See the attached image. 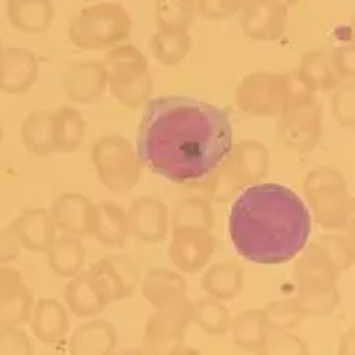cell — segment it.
Returning <instances> with one entry per match:
<instances>
[{
  "instance_id": "cell-1",
  "label": "cell",
  "mask_w": 355,
  "mask_h": 355,
  "mask_svg": "<svg viewBox=\"0 0 355 355\" xmlns=\"http://www.w3.org/2000/svg\"><path fill=\"white\" fill-rule=\"evenodd\" d=\"M232 144L227 110L192 96L148 100L136 134L142 166L172 184H192L208 176Z\"/></svg>"
},
{
  "instance_id": "cell-2",
  "label": "cell",
  "mask_w": 355,
  "mask_h": 355,
  "mask_svg": "<svg viewBox=\"0 0 355 355\" xmlns=\"http://www.w3.org/2000/svg\"><path fill=\"white\" fill-rule=\"evenodd\" d=\"M227 230L243 259L259 266H279L306 248L311 218L291 188L259 182L245 186L234 198Z\"/></svg>"
},
{
  "instance_id": "cell-3",
  "label": "cell",
  "mask_w": 355,
  "mask_h": 355,
  "mask_svg": "<svg viewBox=\"0 0 355 355\" xmlns=\"http://www.w3.org/2000/svg\"><path fill=\"white\" fill-rule=\"evenodd\" d=\"M132 17L118 2H96L82 8L68 24L70 42L80 50H110L128 40Z\"/></svg>"
},
{
  "instance_id": "cell-4",
  "label": "cell",
  "mask_w": 355,
  "mask_h": 355,
  "mask_svg": "<svg viewBox=\"0 0 355 355\" xmlns=\"http://www.w3.org/2000/svg\"><path fill=\"white\" fill-rule=\"evenodd\" d=\"M102 64L106 70L108 86L120 104L130 110H138L150 100L154 80L142 50L122 42L106 52Z\"/></svg>"
},
{
  "instance_id": "cell-5",
  "label": "cell",
  "mask_w": 355,
  "mask_h": 355,
  "mask_svg": "<svg viewBox=\"0 0 355 355\" xmlns=\"http://www.w3.org/2000/svg\"><path fill=\"white\" fill-rule=\"evenodd\" d=\"M304 194L311 214L323 230H341L352 222L354 198L347 192V182L343 174L322 166L311 170L304 180Z\"/></svg>"
},
{
  "instance_id": "cell-6",
  "label": "cell",
  "mask_w": 355,
  "mask_h": 355,
  "mask_svg": "<svg viewBox=\"0 0 355 355\" xmlns=\"http://www.w3.org/2000/svg\"><path fill=\"white\" fill-rule=\"evenodd\" d=\"M98 180L106 190L124 194L138 186L142 178V162L136 148L118 134L100 136L90 152Z\"/></svg>"
},
{
  "instance_id": "cell-7",
  "label": "cell",
  "mask_w": 355,
  "mask_h": 355,
  "mask_svg": "<svg viewBox=\"0 0 355 355\" xmlns=\"http://www.w3.org/2000/svg\"><path fill=\"white\" fill-rule=\"evenodd\" d=\"M194 318V302L186 295L156 307L144 329V345L152 354H176Z\"/></svg>"
},
{
  "instance_id": "cell-8",
  "label": "cell",
  "mask_w": 355,
  "mask_h": 355,
  "mask_svg": "<svg viewBox=\"0 0 355 355\" xmlns=\"http://www.w3.org/2000/svg\"><path fill=\"white\" fill-rule=\"evenodd\" d=\"M238 108L248 116H279L286 108V74L252 72L236 88Z\"/></svg>"
},
{
  "instance_id": "cell-9",
  "label": "cell",
  "mask_w": 355,
  "mask_h": 355,
  "mask_svg": "<svg viewBox=\"0 0 355 355\" xmlns=\"http://www.w3.org/2000/svg\"><path fill=\"white\" fill-rule=\"evenodd\" d=\"M322 134V106L315 100L300 106H288L279 114L277 140L290 150L309 152L320 144Z\"/></svg>"
},
{
  "instance_id": "cell-10",
  "label": "cell",
  "mask_w": 355,
  "mask_h": 355,
  "mask_svg": "<svg viewBox=\"0 0 355 355\" xmlns=\"http://www.w3.org/2000/svg\"><path fill=\"white\" fill-rule=\"evenodd\" d=\"M240 26L256 42H275L286 33L288 6L275 0H250L240 10Z\"/></svg>"
},
{
  "instance_id": "cell-11",
  "label": "cell",
  "mask_w": 355,
  "mask_h": 355,
  "mask_svg": "<svg viewBox=\"0 0 355 355\" xmlns=\"http://www.w3.org/2000/svg\"><path fill=\"white\" fill-rule=\"evenodd\" d=\"M126 214L130 238H136L140 243H160L166 240L170 230V210L166 202L154 196H142L132 202Z\"/></svg>"
},
{
  "instance_id": "cell-12",
  "label": "cell",
  "mask_w": 355,
  "mask_h": 355,
  "mask_svg": "<svg viewBox=\"0 0 355 355\" xmlns=\"http://www.w3.org/2000/svg\"><path fill=\"white\" fill-rule=\"evenodd\" d=\"M34 302L24 275L10 266H0V325L28 323Z\"/></svg>"
},
{
  "instance_id": "cell-13",
  "label": "cell",
  "mask_w": 355,
  "mask_h": 355,
  "mask_svg": "<svg viewBox=\"0 0 355 355\" xmlns=\"http://www.w3.org/2000/svg\"><path fill=\"white\" fill-rule=\"evenodd\" d=\"M216 252V240L202 230H174L170 242V259L182 274H198L208 266Z\"/></svg>"
},
{
  "instance_id": "cell-14",
  "label": "cell",
  "mask_w": 355,
  "mask_h": 355,
  "mask_svg": "<svg viewBox=\"0 0 355 355\" xmlns=\"http://www.w3.org/2000/svg\"><path fill=\"white\" fill-rule=\"evenodd\" d=\"M52 216L58 232L64 236H72L84 240L94 234V224H96V204H92L84 194L58 196L52 204Z\"/></svg>"
},
{
  "instance_id": "cell-15",
  "label": "cell",
  "mask_w": 355,
  "mask_h": 355,
  "mask_svg": "<svg viewBox=\"0 0 355 355\" xmlns=\"http://www.w3.org/2000/svg\"><path fill=\"white\" fill-rule=\"evenodd\" d=\"M90 270L96 275L110 304L134 295V291L140 286L138 268L124 256H106L94 263Z\"/></svg>"
},
{
  "instance_id": "cell-16",
  "label": "cell",
  "mask_w": 355,
  "mask_h": 355,
  "mask_svg": "<svg viewBox=\"0 0 355 355\" xmlns=\"http://www.w3.org/2000/svg\"><path fill=\"white\" fill-rule=\"evenodd\" d=\"M38 80V58L26 49H6L0 54V90L10 96L26 94Z\"/></svg>"
},
{
  "instance_id": "cell-17",
  "label": "cell",
  "mask_w": 355,
  "mask_h": 355,
  "mask_svg": "<svg viewBox=\"0 0 355 355\" xmlns=\"http://www.w3.org/2000/svg\"><path fill=\"white\" fill-rule=\"evenodd\" d=\"M108 88L106 70L102 62L78 60L66 68L64 94L76 104H94Z\"/></svg>"
},
{
  "instance_id": "cell-18",
  "label": "cell",
  "mask_w": 355,
  "mask_h": 355,
  "mask_svg": "<svg viewBox=\"0 0 355 355\" xmlns=\"http://www.w3.org/2000/svg\"><path fill=\"white\" fill-rule=\"evenodd\" d=\"M12 232L17 234L22 250L46 254L52 242L58 238V227L54 222L52 211L46 208H31L22 211L10 222Z\"/></svg>"
},
{
  "instance_id": "cell-19",
  "label": "cell",
  "mask_w": 355,
  "mask_h": 355,
  "mask_svg": "<svg viewBox=\"0 0 355 355\" xmlns=\"http://www.w3.org/2000/svg\"><path fill=\"white\" fill-rule=\"evenodd\" d=\"M64 304L76 318H86V320L96 318L110 306L92 270H86V272L82 270L70 277L64 291Z\"/></svg>"
},
{
  "instance_id": "cell-20",
  "label": "cell",
  "mask_w": 355,
  "mask_h": 355,
  "mask_svg": "<svg viewBox=\"0 0 355 355\" xmlns=\"http://www.w3.org/2000/svg\"><path fill=\"white\" fill-rule=\"evenodd\" d=\"M227 164L236 172L242 186L259 184L270 174V150L258 140L234 142L226 156Z\"/></svg>"
},
{
  "instance_id": "cell-21",
  "label": "cell",
  "mask_w": 355,
  "mask_h": 355,
  "mask_svg": "<svg viewBox=\"0 0 355 355\" xmlns=\"http://www.w3.org/2000/svg\"><path fill=\"white\" fill-rule=\"evenodd\" d=\"M28 322L34 336L44 345H58L70 331L68 307L62 306L54 297L36 300Z\"/></svg>"
},
{
  "instance_id": "cell-22",
  "label": "cell",
  "mask_w": 355,
  "mask_h": 355,
  "mask_svg": "<svg viewBox=\"0 0 355 355\" xmlns=\"http://www.w3.org/2000/svg\"><path fill=\"white\" fill-rule=\"evenodd\" d=\"M118 345V331L106 320H94L78 327L68 341L72 355H110Z\"/></svg>"
},
{
  "instance_id": "cell-23",
  "label": "cell",
  "mask_w": 355,
  "mask_h": 355,
  "mask_svg": "<svg viewBox=\"0 0 355 355\" xmlns=\"http://www.w3.org/2000/svg\"><path fill=\"white\" fill-rule=\"evenodd\" d=\"M293 266V277L300 288L307 286H325V284H338L339 272L329 258L323 254V250L318 243L307 245L295 256Z\"/></svg>"
},
{
  "instance_id": "cell-24",
  "label": "cell",
  "mask_w": 355,
  "mask_h": 355,
  "mask_svg": "<svg viewBox=\"0 0 355 355\" xmlns=\"http://www.w3.org/2000/svg\"><path fill=\"white\" fill-rule=\"evenodd\" d=\"M52 120V144L54 152L70 154L78 150L86 138V120L74 106H60L50 112Z\"/></svg>"
},
{
  "instance_id": "cell-25",
  "label": "cell",
  "mask_w": 355,
  "mask_h": 355,
  "mask_svg": "<svg viewBox=\"0 0 355 355\" xmlns=\"http://www.w3.org/2000/svg\"><path fill=\"white\" fill-rule=\"evenodd\" d=\"M98 242L108 248H124L130 240L128 214L114 202L96 204V224L94 234Z\"/></svg>"
},
{
  "instance_id": "cell-26",
  "label": "cell",
  "mask_w": 355,
  "mask_h": 355,
  "mask_svg": "<svg viewBox=\"0 0 355 355\" xmlns=\"http://www.w3.org/2000/svg\"><path fill=\"white\" fill-rule=\"evenodd\" d=\"M188 291V282L182 272L166 270V268H154L150 270L142 279V293L150 302V306L160 307L184 297Z\"/></svg>"
},
{
  "instance_id": "cell-27",
  "label": "cell",
  "mask_w": 355,
  "mask_h": 355,
  "mask_svg": "<svg viewBox=\"0 0 355 355\" xmlns=\"http://www.w3.org/2000/svg\"><path fill=\"white\" fill-rule=\"evenodd\" d=\"M8 18L20 33H46L54 20V4L50 0H8Z\"/></svg>"
},
{
  "instance_id": "cell-28",
  "label": "cell",
  "mask_w": 355,
  "mask_h": 355,
  "mask_svg": "<svg viewBox=\"0 0 355 355\" xmlns=\"http://www.w3.org/2000/svg\"><path fill=\"white\" fill-rule=\"evenodd\" d=\"M243 284H245V277H243L242 268L234 261L214 263L202 277L204 291L210 297L222 300V302L236 300L243 291Z\"/></svg>"
},
{
  "instance_id": "cell-29",
  "label": "cell",
  "mask_w": 355,
  "mask_h": 355,
  "mask_svg": "<svg viewBox=\"0 0 355 355\" xmlns=\"http://www.w3.org/2000/svg\"><path fill=\"white\" fill-rule=\"evenodd\" d=\"M49 256V266L52 270V274H56L58 277H72L78 272L84 270L86 263V248L78 238L72 236H60L56 238L52 245L46 250Z\"/></svg>"
},
{
  "instance_id": "cell-30",
  "label": "cell",
  "mask_w": 355,
  "mask_h": 355,
  "mask_svg": "<svg viewBox=\"0 0 355 355\" xmlns=\"http://www.w3.org/2000/svg\"><path fill=\"white\" fill-rule=\"evenodd\" d=\"M295 72L311 88L313 94L331 92L334 88H338L341 84V78L336 74L331 60H329V54L325 50L307 52L306 56L300 60V66L295 68Z\"/></svg>"
},
{
  "instance_id": "cell-31",
  "label": "cell",
  "mask_w": 355,
  "mask_h": 355,
  "mask_svg": "<svg viewBox=\"0 0 355 355\" xmlns=\"http://www.w3.org/2000/svg\"><path fill=\"white\" fill-rule=\"evenodd\" d=\"M230 334L238 349L258 354L263 339L270 334L263 320V309H245L236 318H232Z\"/></svg>"
},
{
  "instance_id": "cell-32",
  "label": "cell",
  "mask_w": 355,
  "mask_h": 355,
  "mask_svg": "<svg viewBox=\"0 0 355 355\" xmlns=\"http://www.w3.org/2000/svg\"><path fill=\"white\" fill-rule=\"evenodd\" d=\"M188 31H158L150 38V52L162 66H180L192 52Z\"/></svg>"
},
{
  "instance_id": "cell-33",
  "label": "cell",
  "mask_w": 355,
  "mask_h": 355,
  "mask_svg": "<svg viewBox=\"0 0 355 355\" xmlns=\"http://www.w3.org/2000/svg\"><path fill=\"white\" fill-rule=\"evenodd\" d=\"M20 138L24 148L34 154V156H49L54 152V144H52V120H50V112L46 110H34L31 112L20 126Z\"/></svg>"
},
{
  "instance_id": "cell-34",
  "label": "cell",
  "mask_w": 355,
  "mask_h": 355,
  "mask_svg": "<svg viewBox=\"0 0 355 355\" xmlns=\"http://www.w3.org/2000/svg\"><path fill=\"white\" fill-rule=\"evenodd\" d=\"M170 224L174 230H202L210 232L214 227V210L210 202L202 196L184 198L178 202L174 214L170 218Z\"/></svg>"
},
{
  "instance_id": "cell-35",
  "label": "cell",
  "mask_w": 355,
  "mask_h": 355,
  "mask_svg": "<svg viewBox=\"0 0 355 355\" xmlns=\"http://www.w3.org/2000/svg\"><path fill=\"white\" fill-rule=\"evenodd\" d=\"M232 311L224 306L222 300L216 297H206V300H198L194 302V318L192 323H196L204 334H208L211 338H220L226 336L232 325Z\"/></svg>"
},
{
  "instance_id": "cell-36",
  "label": "cell",
  "mask_w": 355,
  "mask_h": 355,
  "mask_svg": "<svg viewBox=\"0 0 355 355\" xmlns=\"http://www.w3.org/2000/svg\"><path fill=\"white\" fill-rule=\"evenodd\" d=\"M194 18V0H156L154 20L158 31H188Z\"/></svg>"
},
{
  "instance_id": "cell-37",
  "label": "cell",
  "mask_w": 355,
  "mask_h": 355,
  "mask_svg": "<svg viewBox=\"0 0 355 355\" xmlns=\"http://www.w3.org/2000/svg\"><path fill=\"white\" fill-rule=\"evenodd\" d=\"M339 302H341V293L336 284L300 288V295H297V304L302 307L304 315L309 318H323L334 313Z\"/></svg>"
},
{
  "instance_id": "cell-38",
  "label": "cell",
  "mask_w": 355,
  "mask_h": 355,
  "mask_svg": "<svg viewBox=\"0 0 355 355\" xmlns=\"http://www.w3.org/2000/svg\"><path fill=\"white\" fill-rule=\"evenodd\" d=\"M304 311L297 300H275L270 306L263 307V320L270 334L274 331H290L297 327L304 320Z\"/></svg>"
},
{
  "instance_id": "cell-39",
  "label": "cell",
  "mask_w": 355,
  "mask_h": 355,
  "mask_svg": "<svg viewBox=\"0 0 355 355\" xmlns=\"http://www.w3.org/2000/svg\"><path fill=\"white\" fill-rule=\"evenodd\" d=\"M315 243L322 248L323 254L336 266V270H338L339 274L354 268L355 248L352 238H347V236H334L331 234V236H322Z\"/></svg>"
},
{
  "instance_id": "cell-40",
  "label": "cell",
  "mask_w": 355,
  "mask_h": 355,
  "mask_svg": "<svg viewBox=\"0 0 355 355\" xmlns=\"http://www.w3.org/2000/svg\"><path fill=\"white\" fill-rule=\"evenodd\" d=\"M258 354L263 355H307L309 347L304 339L290 331H274L263 339Z\"/></svg>"
},
{
  "instance_id": "cell-41",
  "label": "cell",
  "mask_w": 355,
  "mask_h": 355,
  "mask_svg": "<svg viewBox=\"0 0 355 355\" xmlns=\"http://www.w3.org/2000/svg\"><path fill=\"white\" fill-rule=\"evenodd\" d=\"M331 116L338 120L339 126L343 128H354L355 126V88L354 82L349 80V84H339L338 88L331 90Z\"/></svg>"
},
{
  "instance_id": "cell-42",
  "label": "cell",
  "mask_w": 355,
  "mask_h": 355,
  "mask_svg": "<svg viewBox=\"0 0 355 355\" xmlns=\"http://www.w3.org/2000/svg\"><path fill=\"white\" fill-rule=\"evenodd\" d=\"M34 345L22 325H0V355H33Z\"/></svg>"
},
{
  "instance_id": "cell-43",
  "label": "cell",
  "mask_w": 355,
  "mask_h": 355,
  "mask_svg": "<svg viewBox=\"0 0 355 355\" xmlns=\"http://www.w3.org/2000/svg\"><path fill=\"white\" fill-rule=\"evenodd\" d=\"M250 0H194L196 12L210 20H227L240 15Z\"/></svg>"
},
{
  "instance_id": "cell-44",
  "label": "cell",
  "mask_w": 355,
  "mask_h": 355,
  "mask_svg": "<svg viewBox=\"0 0 355 355\" xmlns=\"http://www.w3.org/2000/svg\"><path fill=\"white\" fill-rule=\"evenodd\" d=\"M331 66L341 80H352L355 76V50L352 44L338 46L329 54Z\"/></svg>"
},
{
  "instance_id": "cell-45",
  "label": "cell",
  "mask_w": 355,
  "mask_h": 355,
  "mask_svg": "<svg viewBox=\"0 0 355 355\" xmlns=\"http://www.w3.org/2000/svg\"><path fill=\"white\" fill-rule=\"evenodd\" d=\"M20 252H22V245L18 242L12 227L8 226L0 230V266H10L20 256Z\"/></svg>"
},
{
  "instance_id": "cell-46",
  "label": "cell",
  "mask_w": 355,
  "mask_h": 355,
  "mask_svg": "<svg viewBox=\"0 0 355 355\" xmlns=\"http://www.w3.org/2000/svg\"><path fill=\"white\" fill-rule=\"evenodd\" d=\"M339 354L341 355L354 354V327H352L349 331H345V334H343L341 345H339Z\"/></svg>"
},
{
  "instance_id": "cell-47",
  "label": "cell",
  "mask_w": 355,
  "mask_h": 355,
  "mask_svg": "<svg viewBox=\"0 0 355 355\" xmlns=\"http://www.w3.org/2000/svg\"><path fill=\"white\" fill-rule=\"evenodd\" d=\"M275 2H279V4H284V6H288V8H290V6H295L300 0H275Z\"/></svg>"
},
{
  "instance_id": "cell-48",
  "label": "cell",
  "mask_w": 355,
  "mask_h": 355,
  "mask_svg": "<svg viewBox=\"0 0 355 355\" xmlns=\"http://www.w3.org/2000/svg\"><path fill=\"white\" fill-rule=\"evenodd\" d=\"M4 142V128H2V124H0V146Z\"/></svg>"
},
{
  "instance_id": "cell-49",
  "label": "cell",
  "mask_w": 355,
  "mask_h": 355,
  "mask_svg": "<svg viewBox=\"0 0 355 355\" xmlns=\"http://www.w3.org/2000/svg\"><path fill=\"white\" fill-rule=\"evenodd\" d=\"M0 54H2V42H0Z\"/></svg>"
}]
</instances>
